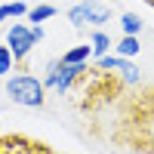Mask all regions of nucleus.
Segmentation results:
<instances>
[{
    "label": "nucleus",
    "mask_w": 154,
    "mask_h": 154,
    "mask_svg": "<svg viewBox=\"0 0 154 154\" xmlns=\"http://www.w3.org/2000/svg\"><path fill=\"white\" fill-rule=\"evenodd\" d=\"M133 120L123 117V123H133V136L126 139V145L136 151L154 154V83L145 93L133 96Z\"/></svg>",
    "instance_id": "nucleus-1"
},
{
    "label": "nucleus",
    "mask_w": 154,
    "mask_h": 154,
    "mask_svg": "<svg viewBox=\"0 0 154 154\" xmlns=\"http://www.w3.org/2000/svg\"><path fill=\"white\" fill-rule=\"evenodd\" d=\"M6 96L22 108H43L46 105V86L34 74H12L6 77Z\"/></svg>",
    "instance_id": "nucleus-2"
},
{
    "label": "nucleus",
    "mask_w": 154,
    "mask_h": 154,
    "mask_svg": "<svg viewBox=\"0 0 154 154\" xmlns=\"http://www.w3.org/2000/svg\"><path fill=\"white\" fill-rule=\"evenodd\" d=\"M86 71H89V62H83V65H65L62 59H53V62H46V74L40 77V80L46 86V93L65 96L74 83H80L86 77Z\"/></svg>",
    "instance_id": "nucleus-3"
},
{
    "label": "nucleus",
    "mask_w": 154,
    "mask_h": 154,
    "mask_svg": "<svg viewBox=\"0 0 154 154\" xmlns=\"http://www.w3.org/2000/svg\"><path fill=\"white\" fill-rule=\"evenodd\" d=\"M68 22H71V28H77V31H83V28H102L105 22H111V6L99 3V0L74 3L68 9Z\"/></svg>",
    "instance_id": "nucleus-4"
},
{
    "label": "nucleus",
    "mask_w": 154,
    "mask_h": 154,
    "mask_svg": "<svg viewBox=\"0 0 154 154\" xmlns=\"http://www.w3.org/2000/svg\"><path fill=\"white\" fill-rule=\"evenodd\" d=\"M0 154H62V151L49 148L40 139H31L22 133H6V136H0Z\"/></svg>",
    "instance_id": "nucleus-5"
},
{
    "label": "nucleus",
    "mask_w": 154,
    "mask_h": 154,
    "mask_svg": "<svg viewBox=\"0 0 154 154\" xmlns=\"http://www.w3.org/2000/svg\"><path fill=\"white\" fill-rule=\"evenodd\" d=\"M6 46H9V53L12 59H16V65H22L25 59L31 56V49H34V37H31V25H9V34H6Z\"/></svg>",
    "instance_id": "nucleus-6"
},
{
    "label": "nucleus",
    "mask_w": 154,
    "mask_h": 154,
    "mask_svg": "<svg viewBox=\"0 0 154 154\" xmlns=\"http://www.w3.org/2000/svg\"><path fill=\"white\" fill-rule=\"evenodd\" d=\"M59 59L65 62V65H83V62L96 59V53H93V43H77V46L68 49V53H62Z\"/></svg>",
    "instance_id": "nucleus-7"
},
{
    "label": "nucleus",
    "mask_w": 154,
    "mask_h": 154,
    "mask_svg": "<svg viewBox=\"0 0 154 154\" xmlns=\"http://www.w3.org/2000/svg\"><path fill=\"white\" fill-rule=\"evenodd\" d=\"M114 74H120V80L126 86H139V83H142V71H139V65L133 59H120V65H117Z\"/></svg>",
    "instance_id": "nucleus-8"
},
{
    "label": "nucleus",
    "mask_w": 154,
    "mask_h": 154,
    "mask_svg": "<svg viewBox=\"0 0 154 154\" xmlns=\"http://www.w3.org/2000/svg\"><path fill=\"white\" fill-rule=\"evenodd\" d=\"M89 43H93V53H96V59H99V56H108V53H111V46H114L111 34H108V31H102V28H96L93 34H89Z\"/></svg>",
    "instance_id": "nucleus-9"
},
{
    "label": "nucleus",
    "mask_w": 154,
    "mask_h": 154,
    "mask_svg": "<svg viewBox=\"0 0 154 154\" xmlns=\"http://www.w3.org/2000/svg\"><path fill=\"white\" fill-rule=\"evenodd\" d=\"M139 49H142L139 37L123 34V37H120V43H117V56H120V59H136V56H139Z\"/></svg>",
    "instance_id": "nucleus-10"
},
{
    "label": "nucleus",
    "mask_w": 154,
    "mask_h": 154,
    "mask_svg": "<svg viewBox=\"0 0 154 154\" xmlns=\"http://www.w3.org/2000/svg\"><path fill=\"white\" fill-rule=\"evenodd\" d=\"M120 28H123V34L139 37V34H142V28H145V22L139 19L136 12H123V16H120Z\"/></svg>",
    "instance_id": "nucleus-11"
},
{
    "label": "nucleus",
    "mask_w": 154,
    "mask_h": 154,
    "mask_svg": "<svg viewBox=\"0 0 154 154\" xmlns=\"http://www.w3.org/2000/svg\"><path fill=\"white\" fill-rule=\"evenodd\" d=\"M53 16H56V6H49V3H40V6L28 9V22H34V25H40V22L53 19Z\"/></svg>",
    "instance_id": "nucleus-12"
},
{
    "label": "nucleus",
    "mask_w": 154,
    "mask_h": 154,
    "mask_svg": "<svg viewBox=\"0 0 154 154\" xmlns=\"http://www.w3.org/2000/svg\"><path fill=\"white\" fill-rule=\"evenodd\" d=\"M16 68V59H12V53H9V46L3 43L0 46V77H9V71Z\"/></svg>",
    "instance_id": "nucleus-13"
},
{
    "label": "nucleus",
    "mask_w": 154,
    "mask_h": 154,
    "mask_svg": "<svg viewBox=\"0 0 154 154\" xmlns=\"http://www.w3.org/2000/svg\"><path fill=\"white\" fill-rule=\"evenodd\" d=\"M117 65H120V56H99L96 59V68H102V71H117Z\"/></svg>",
    "instance_id": "nucleus-14"
},
{
    "label": "nucleus",
    "mask_w": 154,
    "mask_h": 154,
    "mask_svg": "<svg viewBox=\"0 0 154 154\" xmlns=\"http://www.w3.org/2000/svg\"><path fill=\"white\" fill-rule=\"evenodd\" d=\"M22 16H28V6L22 0H12L9 3V19H22Z\"/></svg>",
    "instance_id": "nucleus-15"
},
{
    "label": "nucleus",
    "mask_w": 154,
    "mask_h": 154,
    "mask_svg": "<svg viewBox=\"0 0 154 154\" xmlns=\"http://www.w3.org/2000/svg\"><path fill=\"white\" fill-rule=\"evenodd\" d=\"M31 37H34V43L43 40V28H40V25H31Z\"/></svg>",
    "instance_id": "nucleus-16"
},
{
    "label": "nucleus",
    "mask_w": 154,
    "mask_h": 154,
    "mask_svg": "<svg viewBox=\"0 0 154 154\" xmlns=\"http://www.w3.org/2000/svg\"><path fill=\"white\" fill-rule=\"evenodd\" d=\"M9 19V3H3V6H0V25H3Z\"/></svg>",
    "instance_id": "nucleus-17"
},
{
    "label": "nucleus",
    "mask_w": 154,
    "mask_h": 154,
    "mask_svg": "<svg viewBox=\"0 0 154 154\" xmlns=\"http://www.w3.org/2000/svg\"><path fill=\"white\" fill-rule=\"evenodd\" d=\"M148 3H151V6H154V0H148Z\"/></svg>",
    "instance_id": "nucleus-18"
}]
</instances>
